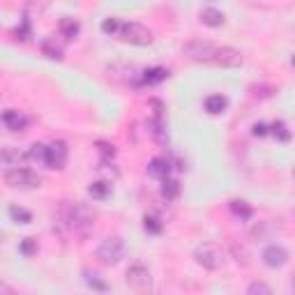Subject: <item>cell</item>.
Returning <instances> with one entry per match:
<instances>
[{"instance_id": "obj_1", "label": "cell", "mask_w": 295, "mask_h": 295, "mask_svg": "<svg viewBox=\"0 0 295 295\" xmlns=\"http://www.w3.org/2000/svg\"><path fill=\"white\" fill-rule=\"evenodd\" d=\"M182 53L194 62H203L210 67H240L242 65V53L231 46H219L212 42H187L182 46Z\"/></svg>"}, {"instance_id": "obj_2", "label": "cell", "mask_w": 295, "mask_h": 295, "mask_svg": "<svg viewBox=\"0 0 295 295\" xmlns=\"http://www.w3.org/2000/svg\"><path fill=\"white\" fill-rule=\"evenodd\" d=\"M60 217H62V224H65L74 235L86 238V235L93 231L95 217L83 203H62Z\"/></svg>"}, {"instance_id": "obj_3", "label": "cell", "mask_w": 295, "mask_h": 295, "mask_svg": "<svg viewBox=\"0 0 295 295\" xmlns=\"http://www.w3.org/2000/svg\"><path fill=\"white\" fill-rule=\"evenodd\" d=\"M194 258H196V263L205 270H222L226 263L224 249L219 245H214V242H203V245H198L196 249H194Z\"/></svg>"}, {"instance_id": "obj_4", "label": "cell", "mask_w": 295, "mask_h": 295, "mask_svg": "<svg viewBox=\"0 0 295 295\" xmlns=\"http://www.w3.org/2000/svg\"><path fill=\"white\" fill-rule=\"evenodd\" d=\"M125 281L131 290H136V293H148V290L153 288V277H150V270L143 265L141 261H134L127 268V274H125Z\"/></svg>"}, {"instance_id": "obj_5", "label": "cell", "mask_w": 295, "mask_h": 295, "mask_svg": "<svg viewBox=\"0 0 295 295\" xmlns=\"http://www.w3.org/2000/svg\"><path fill=\"white\" fill-rule=\"evenodd\" d=\"M5 182L14 189H35V187L42 185L39 175L33 173L30 169H23V166H14V169H7L5 171Z\"/></svg>"}, {"instance_id": "obj_6", "label": "cell", "mask_w": 295, "mask_h": 295, "mask_svg": "<svg viewBox=\"0 0 295 295\" xmlns=\"http://www.w3.org/2000/svg\"><path fill=\"white\" fill-rule=\"evenodd\" d=\"M122 42L127 44H134V46H148L153 44V33L148 30L145 26L136 21H127V23H120V30H118Z\"/></svg>"}, {"instance_id": "obj_7", "label": "cell", "mask_w": 295, "mask_h": 295, "mask_svg": "<svg viewBox=\"0 0 295 295\" xmlns=\"http://www.w3.org/2000/svg\"><path fill=\"white\" fill-rule=\"evenodd\" d=\"M122 254H125V242H122V238H118V235H111V238L102 240V245L97 247V258L104 263V265L120 263Z\"/></svg>"}, {"instance_id": "obj_8", "label": "cell", "mask_w": 295, "mask_h": 295, "mask_svg": "<svg viewBox=\"0 0 295 295\" xmlns=\"http://www.w3.org/2000/svg\"><path fill=\"white\" fill-rule=\"evenodd\" d=\"M67 143L65 141H53L51 145H46V166L49 169H65L67 164Z\"/></svg>"}, {"instance_id": "obj_9", "label": "cell", "mask_w": 295, "mask_h": 295, "mask_svg": "<svg viewBox=\"0 0 295 295\" xmlns=\"http://www.w3.org/2000/svg\"><path fill=\"white\" fill-rule=\"evenodd\" d=\"M263 263L268 265V268L272 270H279V268H284L286 263H288V252H286L284 247H279V245H270L263 249Z\"/></svg>"}, {"instance_id": "obj_10", "label": "cell", "mask_w": 295, "mask_h": 295, "mask_svg": "<svg viewBox=\"0 0 295 295\" xmlns=\"http://www.w3.org/2000/svg\"><path fill=\"white\" fill-rule=\"evenodd\" d=\"M3 122H5V127L10 131H23L28 125L26 115H23L21 111H14V109H7L5 113H3Z\"/></svg>"}, {"instance_id": "obj_11", "label": "cell", "mask_w": 295, "mask_h": 295, "mask_svg": "<svg viewBox=\"0 0 295 295\" xmlns=\"http://www.w3.org/2000/svg\"><path fill=\"white\" fill-rule=\"evenodd\" d=\"M28 157H30L28 153H21L19 148H12V145L3 148V153H0V159H3L5 166H23V162H26Z\"/></svg>"}, {"instance_id": "obj_12", "label": "cell", "mask_w": 295, "mask_h": 295, "mask_svg": "<svg viewBox=\"0 0 295 295\" xmlns=\"http://www.w3.org/2000/svg\"><path fill=\"white\" fill-rule=\"evenodd\" d=\"M226 106H229V99H226L224 95H210V97H205V111H208L210 115L224 113Z\"/></svg>"}, {"instance_id": "obj_13", "label": "cell", "mask_w": 295, "mask_h": 295, "mask_svg": "<svg viewBox=\"0 0 295 295\" xmlns=\"http://www.w3.org/2000/svg\"><path fill=\"white\" fill-rule=\"evenodd\" d=\"M88 194H90L95 201H104V198H109L111 194H113V187H111V182H106V180H97V182L90 185Z\"/></svg>"}, {"instance_id": "obj_14", "label": "cell", "mask_w": 295, "mask_h": 295, "mask_svg": "<svg viewBox=\"0 0 295 295\" xmlns=\"http://www.w3.org/2000/svg\"><path fill=\"white\" fill-rule=\"evenodd\" d=\"M148 171H150V175H155V178H169V173H171V164H169V159H164V157H157V159H153L150 162V166H148Z\"/></svg>"}, {"instance_id": "obj_15", "label": "cell", "mask_w": 295, "mask_h": 295, "mask_svg": "<svg viewBox=\"0 0 295 295\" xmlns=\"http://www.w3.org/2000/svg\"><path fill=\"white\" fill-rule=\"evenodd\" d=\"M58 30H60V35H62V37L71 39V37H77V35H79L81 26H79V21H77V19L65 17V19H60V23H58Z\"/></svg>"}, {"instance_id": "obj_16", "label": "cell", "mask_w": 295, "mask_h": 295, "mask_svg": "<svg viewBox=\"0 0 295 295\" xmlns=\"http://www.w3.org/2000/svg\"><path fill=\"white\" fill-rule=\"evenodd\" d=\"M201 21L210 28H219L224 23V14L219 10H214V7H205V10L201 12Z\"/></svg>"}, {"instance_id": "obj_17", "label": "cell", "mask_w": 295, "mask_h": 295, "mask_svg": "<svg viewBox=\"0 0 295 295\" xmlns=\"http://www.w3.org/2000/svg\"><path fill=\"white\" fill-rule=\"evenodd\" d=\"M162 196L169 198V201L178 198L180 196V182L173 180V178H164V180H162Z\"/></svg>"}, {"instance_id": "obj_18", "label": "cell", "mask_w": 295, "mask_h": 295, "mask_svg": "<svg viewBox=\"0 0 295 295\" xmlns=\"http://www.w3.org/2000/svg\"><path fill=\"white\" fill-rule=\"evenodd\" d=\"M166 77H169V71H166L164 67H153V69H145V71H143V83H148V86H155V83H162Z\"/></svg>"}, {"instance_id": "obj_19", "label": "cell", "mask_w": 295, "mask_h": 295, "mask_svg": "<svg viewBox=\"0 0 295 295\" xmlns=\"http://www.w3.org/2000/svg\"><path fill=\"white\" fill-rule=\"evenodd\" d=\"M231 212H233L235 217H240V219H252L254 210L249 208L245 201H231Z\"/></svg>"}, {"instance_id": "obj_20", "label": "cell", "mask_w": 295, "mask_h": 295, "mask_svg": "<svg viewBox=\"0 0 295 295\" xmlns=\"http://www.w3.org/2000/svg\"><path fill=\"white\" fill-rule=\"evenodd\" d=\"M10 217L17 222V224H30L33 222V214L28 212L26 208H19V205H12L10 208Z\"/></svg>"}, {"instance_id": "obj_21", "label": "cell", "mask_w": 295, "mask_h": 295, "mask_svg": "<svg viewBox=\"0 0 295 295\" xmlns=\"http://www.w3.org/2000/svg\"><path fill=\"white\" fill-rule=\"evenodd\" d=\"M28 155H30L33 162H42V164H46V145H44V143H33L30 150H28Z\"/></svg>"}, {"instance_id": "obj_22", "label": "cell", "mask_w": 295, "mask_h": 295, "mask_svg": "<svg viewBox=\"0 0 295 295\" xmlns=\"http://www.w3.org/2000/svg\"><path fill=\"white\" fill-rule=\"evenodd\" d=\"M143 226H145V231L148 233H162V222H159L157 217H153V214H145L143 217Z\"/></svg>"}, {"instance_id": "obj_23", "label": "cell", "mask_w": 295, "mask_h": 295, "mask_svg": "<svg viewBox=\"0 0 295 295\" xmlns=\"http://www.w3.org/2000/svg\"><path fill=\"white\" fill-rule=\"evenodd\" d=\"M247 293L249 295H270L272 293V288H270L268 284H263V281H254V284H249V288H247Z\"/></svg>"}, {"instance_id": "obj_24", "label": "cell", "mask_w": 295, "mask_h": 295, "mask_svg": "<svg viewBox=\"0 0 295 295\" xmlns=\"http://www.w3.org/2000/svg\"><path fill=\"white\" fill-rule=\"evenodd\" d=\"M21 254L23 256H33V254H37V240H33V238H26V240L21 242Z\"/></svg>"}, {"instance_id": "obj_25", "label": "cell", "mask_w": 295, "mask_h": 295, "mask_svg": "<svg viewBox=\"0 0 295 295\" xmlns=\"http://www.w3.org/2000/svg\"><path fill=\"white\" fill-rule=\"evenodd\" d=\"M120 30V23H118V19H104V23H102V33H106V35H113V33H118Z\"/></svg>"}, {"instance_id": "obj_26", "label": "cell", "mask_w": 295, "mask_h": 295, "mask_svg": "<svg viewBox=\"0 0 295 295\" xmlns=\"http://www.w3.org/2000/svg\"><path fill=\"white\" fill-rule=\"evenodd\" d=\"M231 249H233V256L238 263H242V265H247V249L245 247H238V242H231Z\"/></svg>"}, {"instance_id": "obj_27", "label": "cell", "mask_w": 295, "mask_h": 295, "mask_svg": "<svg viewBox=\"0 0 295 295\" xmlns=\"http://www.w3.org/2000/svg\"><path fill=\"white\" fill-rule=\"evenodd\" d=\"M272 134H274V136H279V141H288V138H290V134L286 131V125L281 120L272 125Z\"/></svg>"}, {"instance_id": "obj_28", "label": "cell", "mask_w": 295, "mask_h": 295, "mask_svg": "<svg viewBox=\"0 0 295 295\" xmlns=\"http://www.w3.org/2000/svg\"><path fill=\"white\" fill-rule=\"evenodd\" d=\"M42 51L49 55V58H55V60H60V58H62V55H60V49H58V46H53V42H44Z\"/></svg>"}, {"instance_id": "obj_29", "label": "cell", "mask_w": 295, "mask_h": 295, "mask_svg": "<svg viewBox=\"0 0 295 295\" xmlns=\"http://www.w3.org/2000/svg\"><path fill=\"white\" fill-rule=\"evenodd\" d=\"M49 5H51V0H28V10L37 12V14H39V12H44Z\"/></svg>"}, {"instance_id": "obj_30", "label": "cell", "mask_w": 295, "mask_h": 295, "mask_svg": "<svg viewBox=\"0 0 295 295\" xmlns=\"http://www.w3.org/2000/svg\"><path fill=\"white\" fill-rule=\"evenodd\" d=\"M97 148H99V153L104 155V159H111V157L115 155L113 145H109V143H97Z\"/></svg>"}, {"instance_id": "obj_31", "label": "cell", "mask_w": 295, "mask_h": 295, "mask_svg": "<svg viewBox=\"0 0 295 295\" xmlns=\"http://www.w3.org/2000/svg\"><path fill=\"white\" fill-rule=\"evenodd\" d=\"M254 134H256V136H265V134H268V127L263 125V122H256V125H254Z\"/></svg>"}, {"instance_id": "obj_32", "label": "cell", "mask_w": 295, "mask_h": 295, "mask_svg": "<svg viewBox=\"0 0 295 295\" xmlns=\"http://www.w3.org/2000/svg\"><path fill=\"white\" fill-rule=\"evenodd\" d=\"M88 286H93V288H97V290H106V286L102 284V281H97V279H90V274H88Z\"/></svg>"}, {"instance_id": "obj_33", "label": "cell", "mask_w": 295, "mask_h": 295, "mask_svg": "<svg viewBox=\"0 0 295 295\" xmlns=\"http://www.w3.org/2000/svg\"><path fill=\"white\" fill-rule=\"evenodd\" d=\"M293 67H295V55H293Z\"/></svg>"}]
</instances>
